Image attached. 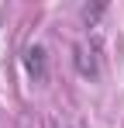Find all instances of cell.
<instances>
[{
  "label": "cell",
  "instance_id": "obj_1",
  "mask_svg": "<svg viewBox=\"0 0 124 128\" xmlns=\"http://www.w3.org/2000/svg\"><path fill=\"white\" fill-rule=\"evenodd\" d=\"M72 62H76V73L86 76V80H97L100 76V56H97V45H76V56H72Z\"/></svg>",
  "mask_w": 124,
  "mask_h": 128
},
{
  "label": "cell",
  "instance_id": "obj_2",
  "mask_svg": "<svg viewBox=\"0 0 124 128\" xmlns=\"http://www.w3.org/2000/svg\"><path fill=\"white\" fill-rule=\"evenodd\" d=\"M24 66H28V73L35 76V80H45V48L41 45H31L28 52H24Z\"/></svg>",
  "mask_w": 124,
  "mask_h": 128
}]
</instances>
